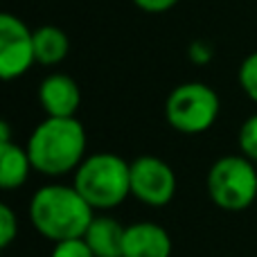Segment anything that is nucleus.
Masks as SVG:
<instances>
[{
	"instance_id": "1",
	"label": "nucleus",
	"mask_w": 257,
	"mask_h": 257,
	"mask_svg": "<svg viewBox=\"0 0 257 257\" xmlns=\"http://www.w3.org/2000/svg\"><path fill=\"white\" fill-rule=\"evenodd\" d=\"M93 212L95 210L86 203L75 185H61V183L39 187L27 205L30 223L39 235L50 241L84 237L90 221L95 219Z\"/></svg>"
},
{
	"instance_id": "11",
	"label": "nucleus",
	"mask_w": 257,
	"mask_h": 257,
	"mask_svg": "<svg viewBox=\"0 0 257 257\" xmlns=\"http://www.w3.org/2000/svg\"><path fill=\"white\" fill-rule=\"evenodd\" d=\"M32 160L25 147L16 142H0V187L5 192L18 190L27 183L32 172Z\"/></svg>"
},
{
	"instance_id": "2",
	"label": "nucleus",
	"mask_w": 257,
	"mask_h": 257,
	"mask_svg": "<svg viewBox=\"0 0 257 257\" xmlns=\"http://www.w3.org/2000/svg\"><path fill=\"white\" fill-rule=\"evenodd\" d=\"M25 149L39 174L66 176L86 158V128L77 117H45L30 133Z\"/></svg>"
},
{
	"instance_id": "10",
	"label": "nucleus",
	"mask_w": 257,
	"mask_h": 257,
	"mask_svg": "<svg viewBox=\"0 0 257 257\" xmlns=\"http://www.w3.org/2000/svg\"><path fill=\"white\" fill-rule=\"evenodd\" d=\"M124 232L126 226H122L117 219L99 214L90 221L84 239L95 257H124Z\"/></svg>"
},
{
	"instance_id": "9",
	"label": "nucleus",
	"mask_w": 257,
	"mask_h": 257,
	"mask_svg": "<svg viewBox=\"0 0 257 257\" xmlns=\"http://www.w3.org/2000/svg\"><path fill=\"white\" fill-rule=\"evenodd\" d=\"M172 237L154 221H136L126 226L124 257H169Z\"/></svg>"
},
{
	"instance_id": "13",
	"label": "nucleus",
	"mask_w": 257,
	"mask_h": 257,
	"mask_svg": "<svg viewBox=\"0 0 257 257\" xmlns=\"http://www.w3.org/2000/svg\"><path fill=\"white\" fill-rule=\"evenodd\" d=\"M237 79H239V86L246 97L257 104V52L248 54V57L241 61Z\"/></svg>"
},
{
	"instance_id": "12",
	"label": "nucleus",
	"mask_w": 257,
	"mask_h": 257,
	"mask_svg": "<svg viewBox=\"0 0 257 257\" xmlns=\"http://www.w3.org/2000/svg\"><path fill=\"white\" fill-rule=\"evenodd\" d=\"M70 52V39L57 25H41L34 30V54L41 66H59Z\"/></svg>"
},
{
	"instance_id": "5",
	"label": "nucleus",
	"mask_w": 257,
	"mask_h": 257,
	"mask_svg": "<svg viewBox=\"0 0 257 257\" xmlns=\"http://www.w3.org/2000/svg\"><path fill=\"white\" fill-rule=\"evenodd\" d=\"M221 113V99L212 86L203 81L178 84L165 102L167 124L185 136H199L214 126Z\"/></svg>"
},
{
	"instance_id": "17",
	"label": "nucleus",
	"mask_w": 257,
	"mask_h": 257,
	"mask_svg": "<svg viewBox=\"0 0 257 257\" xmlns=\"http://www.w3.org/2000/svg\"><path fill=\"white\" fill-rule=\"evenodd\" d=\"M178 3H181V0H133V5L147 14H165L176 7Z\"/></svg>"
},
{
	"instance_id": "7",
	"label": "nucleus",
	"mask_w": 257,
	"mask_h": 257,
	"mask_svg": "<svg viewBox=\"0 0 257 257\" xmlns=\"http://www.w3.org/2000/svg\"><path fill=\"white\" fill-rule=\"evenodd\" d=\"M176 194V174L158 156L131 160V196L151 208H165Z\"/></svg>"
},
{
	"instance_id": "15",
	"label": "nucleus",
	"mask_w": 257,
	"mask_h": 257,
	"mask_svg": "<svg viewBox=\"0 0 257 257\" xmlns=\"http://www.w3.org/2000/svg\"><path fill=\"white\" fill-rule=\"evenodd\" d=\"M50 257H95V255L90 250V246L86 244L84 237H75V239L57 241Z\"/></svg>"
},
{
	"instance_id": "3",
	"label": "nucleus",
	"mask_w": 257,
	"mask_h": 257,
	"mask_svg": "<svg viewBox=\"0 0 257 257\" xmlns=\"http://www.w3.org/2000/svg\"><path fill=\"white\" fill-rule=\"evenodd\" d=\"M75 190L93 210H113L131 196V163L111 151H97L77 167Z\"/></svg>"
},
{
	"instance_id": "18",
	"label": "nucleus",
	"mask_w": 257,
	"mask_h": 257,
	"mask_svg": "<svg viewBox=\"0 0 257 257\" xmlns=\"http://www.w3.org/2000/svg\"><path fill=\"white\" fill-rule=\"evenodd\" d=\"M190 57H192V61H194V63L203 66V63H208L210 59H212V52H210V48L205 43H192Z\"/></svg>"
},
{
	"instance_id": "6",
	"label": "nucleus",
	"mask_w": 257,
	"mask_h": 257,
	"mask_svg": "<svg viewBox=\"0 0 257 257\" xmlns=\"http://www.w3.org/2000/svg\"><path fill=\"white\" fill-rule=\"evenodd\" d=\"M36 63L34 30L9 12L0 14V77L3 81L21 79Z\"/></svg>"
},
{
	"instance_id": "16",
	"label": "nucleus",
	"mask_w": 257,
	"mask_h": 257,
	"mask_svg": "<svg viewBox=\"0 0 257 257\" xmlns=\"http://www.w3.org/2000/svg\"><path fill=\"white\" fill-rule=\"evenodd\" d=\"M18 235V217L7 203L0 205V246L7 248Z\"/></svg>"
},
{
	"instance_id": "8",
	"label": "nucleus",
	"mask_w": 257,
	"mask_h": 257,
	"mask_svg": "<svg viewBox=\"0 0 257 257\" xmlns=\"http://www.w3.org/2000/svg\"><path fill=\"white\" fill-rule=\"evenodd\" d=\"M39 104L48 117H75L81 104L79 84L70 75L52 72L39 86Z\"/></svg>"
},
{
	"instance_id": "4",
	"label": "nucleus",
	"mask_w": 257,
	"mask_h": 257,
	"mask_svg": "<svg viewBox=\"0 0 257 257\" xmlns=\"http://www.w3.org/2000/svg\"><path fill=\"white\" fill-rule=\"evenodd\" d=\"M208 196L219 210L241 212L257 199V169L246 156H221L214 160L205 178Z\"/></svg>"
},
{
	"instance_id": "14",
	"label": "nucleus",
	"mask_w": 257,
	"mask_h": 257,
	"mask_svg": "<svg viewBox=\"0 0 257 257\" xmlns=\"http://www.w3.org/2000/svg\"><path fill=\"white\" fill-rule=\"evenodd\" d=\"M239 149L241 156L257 165V113L248 115L239 126Z\"/></svg>"
}]
</instances>
